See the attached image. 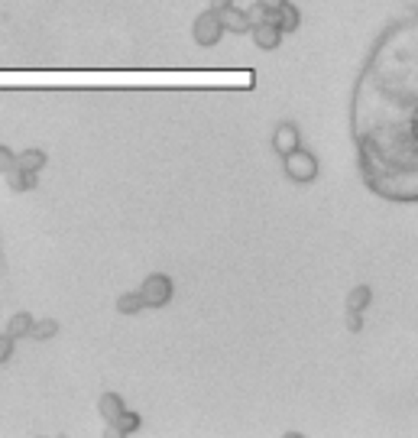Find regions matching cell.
<instances>
[{"instance_id":"obj_1","label":"cell","mask_w":418,"mask_h":438,"mask_svg":"<svg viewBox=\"0 0 418 438\" xmlns=\"http://www.w3.org/2000/svg\"><path fill=\"white\" fill-rule=\"evenodd\" d=\"M282 169H286V176H289L292 182L308 185V182H315V179H318V159H315L308 150L295 146L292 153L282 156Z\"/></svg>"},{"instance_id":"obj_2","label":"cell","mask_w":418,"mask_h":438,"mask_svg":"<svg viewBox=\"0 0 418 438\" xmlns=\"http://www.w3.org/2000/svg\"><path fill=\"white\" fill-rule=\"evenodd\" d=\"M172 292H175V286H172V279H169L166 273H152V276H146L143 286H140V296H143V302H146V305H152V308L169 305Z\"/></svg>"},{"instance_id":"obj_3","label":"cell","mask_w":418,"mask_h":438,"mask_svg":"<svg viewBox=\"0 0 418 438\" xmlns=\"http://www.w3.org/2000/svg\"><path fill=\"white\" fill-rule=\"evenodd\" d=\"M191 36H195L198 46L205 49H214L218 43H221L224 36V26H221V16L214 13V10H205V13L195 20V30H191Z\"/></svg>"},{"instance_id":"obj_4","label":"cell","mask_w":418,"mask_h":438,"mask_svg":"<svg viewBox=\"0 0 418 438\" xmlns=\"http://www.w3.org/2000/svg\"><path fill=\"white\" fill-rule=\"evenodd\" d=\"M295 146H302V133H298V127L295 123H289V120L279 123V127L273 130V150L279 156H286V153H292Z\"/></svg>"},{"instance_id":"obj_5","label":"cell","mask_w":418,"mask_h":438,"mask_svg":"<svg viewBox=\"0 0 418 438\" xmlns=\"http://www.w3.org/2000/svg\"><path fill=\"white\" fill-rule=\"evenodd\" d=\"M266 20H269V23L279 26L282 33H292V30H298V23H302V13H298V10L292 7L289 0H286V4H282L279 10H269Z\"/></svg>"},{"instance_id":"obj_6","label":"cell","mask_w":418,"mask_h":438,"mask_svg":"<svg viewBox=\"0 0 418 438\" xmlns=\"http://www.w3.org/2000/svg\"><path fill=\"white\" fill-rule=\"evenodd\" d=\"M253 30V43H256L259 49H276L282 43V30L276 23H269V20H263V23H256V26H250Z\"/></svg>"},{"instance_id":"obj_7","label":"cell","mask_w":418,"mask_h":438,"mask_svg":"<svg viewBox=\"0 0 418 438\" xmlns=\"http://www.w3.org/2000/svg\"><path fill=\"white\" fill-rule=\"evenodd\" d=\"M221 26L224 30H230V33H237V36H240V33H250V20H247V13L244 10H237L234 4H230L227 10H221Z\"/></svg>"},{"instance_id":"obj_8","label":"cell","mask_w":418,"mask_h":438,"mask_svg":"<svg viewBox=\"0 0 418 438\" xmlns=\"http://www.w3.org/2000/svg\"><path fill=\"white\" fill-rule=\"evenodd\" d=\"M16 169H26V172H39L46 166V150H23V153H16Z\"/></svg>"},{"instance_id":"obj_9","label":"cell","mask_w":418,"mask_h":438,"mask_svg":"<svg viewBox=\"0 0 418 438\" xmlns=\"http://www.w3.org/2000/svg\"><path fill=\"white\" fill-rule=\"evenodd\" d=\"M98 409H101V419H104V422H114V419L127 406H123V400L117 396V393H104V396H101V403H98Z\"/></svg>"},{"instance_id":"obj_10","label":"cell","mask_w":418,"mask_h":438,"mask_svg":"<svg viewBox=\"0 0 418 438\" xmlns=\"http://www.w3.org/2000/svg\"><path fill=\"white\" fill-rule=\"evenodd\" d=\"M4 176L10 179V189L13 192H30L33 185H36V172H26V169H10V172H4Z\"/></svg>"},{"instance_id":"obj_11","label":"cell","mask_w":418,"mask_h":438,"mask_svg":"<svg viewBox=\"0 0 418 438\" xmlns=\"http://www.w3.org/2000/svg\"><path fill=\"white\" fill-rule=\"evenodd\" d=\"M30 328H33V315H26V312H16L13 318L7 322V335L10 338H30Z\"/></svg>"},{"instance_id":"obj_12","label":"cell","mask_w":418,"mask_h":438,"mask_svg":"<svg viewBox=\"0 0 418 438\" xmlns=\"http://www.w3.org/2000/svg\"><path fill=\"white\" fill-rule=\"evenodd\" d=\"M140 308H146V302H143V296H140V289H137V292H123L120 299H117V312H120V315H137Z\"/></svg>"},{"instance_id":"obj_13","label":"cell","mask_w":418,"mask_h":438,"mask_svg":"<svg viewBox=\"0 0 418 438\" xmlns=\"http://www.w3.org/2000/svg\"><path fill=\"white\" fill-rule=\"evenodd\" d=\"M370 299H373L370 286H354V289H350V296H347V308H350V312H363V308L370 305Z\"/></svg>"},{"instance_id":"obj_14","label":"cell","mask_w":418,"mask_h":438,"mask_svg":"<svg viewBox=\"0 0 418 438\" xmlns=\"http://www.w3.org/2000/svg\"><path fill=\"white\" fill-rule=\"evenodd\" d=\"M55 335H59V322H55V318L33 322V328H30V338H36V341H49V338H55Z\"/></svg>"},{"instance_id":"obj_15","label":"cell","mask_w":418,"mask_h":438,"mask_svg":"<svg viewBox=\"0 0 418 438\" xmlns=\"http://www.w3.org/2000/svg\"><path fill=\"white\" fill-rule=\"evenodd\" d=\"M111 425H114L117 435H133V432L140 429V415H137V412H127V409H123V412L117 415Z\"/></svg>"},{"instance_id":"obj_16","label":"cell","mask_w":418,"mask_h":438,"mask_svg":"<svg viewBox=\"0 0 418 438\" xmlns=\"http://www.w3.org/2000/svg\"><path fill=\"white\" fill-rule=\"evenodd\" d=\"M13 162H16V153L0 143V172H10V169H13Z\"/></svg>"},{"instance_id":"obj_17","label":"cell","mask_w":418,"mask_h":438,"mask_svg":"<svg viewBox=\"0 0 418 438\" xmlns=\"http://www.w3.org/2000/svg\"><path fill=\"white\" fill-rule=\"evenodd\" d=\"M13 357V338L10 335H0V364H7Z\"/></svg>"},{"instance_id":"obj_18","label":"cell","mask_w":418,"mask_h":438,"mask_svg":"<svg viewBox=\"0 0 418 438\" xmlns=\"http://www.w3.org/2000/svg\"><path fill=\"white\" fill-rule=\"evenodd\" d=\"M244 13H247V20H250V26H256V23H263V20H266L269 10H263L259 4H253V7H250V10H244Z\"/></svg>"},{"instance_id":"obj_19","label":"cell","mask_w":418,"mask_h":438,"mask_svg":"<svg viewBox=\"0 0 418 438\" xmlns=\"http://www.w3.org/2000/svg\"><path fill=\"white\" fill-rule=\"evenodd\" d=\"M360 315H363V312H350V308H347V328L350 331H360V328H363V318H360Z\"/></svg>"},{"instance_id":"obj_20","label":"cell","mask_w":418,"mask_h":438,"mask_svg":"<svg viewBox=\"0 0 418 438\" xmlns=\"http://www.w3.org/2000/svg\"><path fill=\"white\" fill-rule=\"evenodd\" d=\"M256 4H259L263 10H279L282 4H286V0H256Z\"/></svg>"},{"instance_id":"obj_21","label":"cell","mask_w":418,"mask_h":438,"mask_svg":"<svg viewBox=\"0 0 418 438\" xmlns=\"http://www.w3.org/2000/svg\"><path fill=\"white\" fill-rule=\"evenodd\" d=\"M230 4H234V0H211V10L214 13H221V10H227Z\"/></svg>"}]
</instances>
